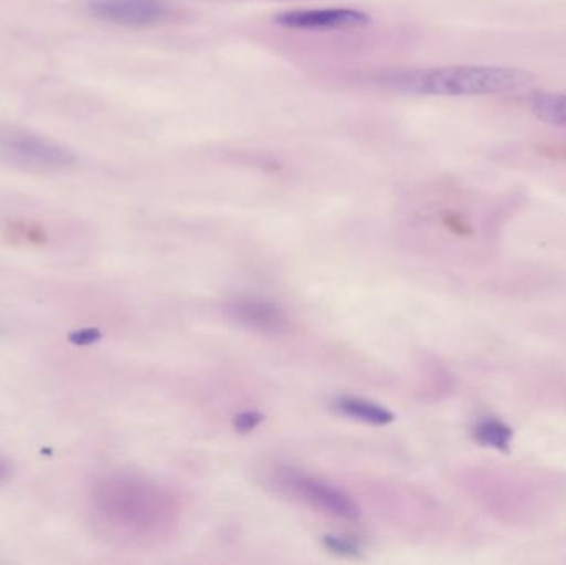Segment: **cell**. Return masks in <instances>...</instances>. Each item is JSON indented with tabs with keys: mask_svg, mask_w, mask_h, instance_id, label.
I'll return each instance as SVG.
<instances>
[{
	"mask_svg": "<svg viewBox=\"0 0 566 565\" xmlns=\"http://www.w3.org/2000/svg\"><path fill=\"white\" fill-rule=\"evenodd\" d=\"M88 511L106 537L135 546L168 540L181 516L168 488L132 473L99 477L90 488Z\"/></svg>",
	"mask_w": 566,
	"mask_h": 565,
	"instance_id": "1",
	"label": "cell"
},
{
	"mask_svg": "<svg viewBox=\"0 0 566 565\" xmlns=\"http://www.w3.org/2000/svg\"><path fill=\"white\" fill-rule=\"evenodd\" d=\"M531 73L514 66L449 65L408 70L385 80L398 92L419 96H479L522 88Z\"/></svg>",
	"mask_w": 566,
	"mask_h": 565,
	"instance_id": "2",
	"label": "cell"
},
{
	"mask_svg": "<svg viewBox=\"0 0 566 565\" xmlns=\"http://www.w3.org/2000/svg\"><path fill=\"white\" fill-rule=\"evenodd\" d=\"M272 481L290 500L333 520L355 521L361 514L358 504L345 491L295 468H279L272 474Z\"/></svg>",
	"mask_w": 566,
	"mask_h": 565,
	"instance_id": "3",
	"label": "cell"
},
{
	"mask_svg": "<svg viewBox=\"0 0 566 565\" xmlns=\"http://www.w3.org/2000/svg\"><path fill=\"white\" fill-rule=\"evenodd\" d=\"M0 151L30 169L55 171L75 163V155L65 146L23 129H0Z\"/></svg>",
	"mask_w": 566,
	"mask_h": 565,
	"instance_id": "4",
	"label": "cell"
},
{
	"mask_svg": "<svg viewBox=\"0 0 566 565\" xmlns=\"http://www.w3.org/2000/svg\"><path fill=\"white\" fill-rule=\"evenodd\" d=\"M90 15L113 25L146 29L161 23L169 15L166 0H88Z\"/></svg>",
	"mask_w": 566,
	"mask_h": 565,
	"instance_id": "5",
	"label": "cell"
},
{
	"mask_svg": "<svg viewBox=\"0 0 566 565\" xmlns=\"http://www.w3.org/2000/svg\"><path fill=\"white\" fill-rule=\"evenodd\" d=\"M275 23L283 29L302 32H335L365 27L369 23V13L349 7H328V9H293L275 15Z\"/></svg>",
	"mask_w": 566,
	"mask_h": 565,
	"instance_id": "6",
	"label": "cell"
},
{
	"mask_svg": "<svg viewBox=\"0 0 566 565\" xmlns=\"http://www.w3.org/2000/svg\"><path fill=\"white\" fill-rule=\"evenodd\" d=\"M226 315L234 324L264 335L283 334L289 327L285 311L275 302L261 297H235L226 304Z\"/></svg>",
	"mask_w": 566,
	"mask_h": 565,
	"instance_id": "7",
	"label": "cell"
},
{
	"mask_svg": "<svg viewBox=\"0 0 566 565\" xmlns=\"http://www.w3.org/2000/svg\"><path fill=\"white\" fill-rule=\"evenodd\" d=\"M528 105L541 122L566 129V93L534 92Z\"/></svg>",
	"mask_w": 566,
	"mask_h": 565,
	"instance_id": "8",
	"label": "cell"
},
{
	"mask_svg": "<svg viewBox=\"0 0 566 565\" xmlns=\"http://www.w3.org/2000/svg\"><path fill=\"white\" fill-rule=\"evenodd\" d=\"M336 408L342 411L345 417L355 418L363 423L382 427L392 421V414L386 410L381 405L373 404V401L361 400V398L345 397L336 401Z\"/></svg>",
	"mask_w": 566,
	"mask_h": 565,
	"instance_id": "9",
	"label": "cell"
},
{
	"mask_svg": "<svg viewBox=\"0 0 566 565\" xmlns=\"http://www.w3.org/2000/svg\"><path fill=\"white\" fill-rule=\"evenodd\" d=\"M474 438L482 447L505 451L511 448L514 431H512L504 421L488 418V420L478 423L474 430Z\"/></svg>",
	"mask_w": 566,
	"mask_h": 565,
	"instance_id": "10",
	"label": "cell"
},
{
	"mask_svg": "<svg viewBox=\"0 0 566 565\" xmlns=\"http://www.w3.org/2000/svg\"><path fill=\"white\" fill-rule=\"evenodd\" d=\"M261 423V415L254 414H244L241 417H238L235 420V427H238L239 431H251L254 430L258 425Z\"/></svg>",
	"mask_w": 566,
	"mask_h": 565,
	"instance_id": "11",
	"label": "cell"
},
{
	"mask_svg": "<svg viewBox=\"0 0 566 565\" xmlns=\"http://www.w3.org/2000/svg\"><path fill=\"white\" fill-rule=\"evenodd\" d=\"M10 477H12V467L9 460L0 454V484L7 483Z\"/></svg>",
	"mask_w": 566,
	"mask_h": 565,
	"instance_id": "12",
	"label": "cell"
}]
</instances>
